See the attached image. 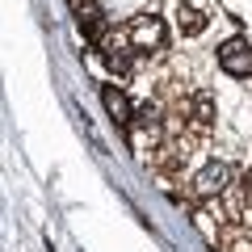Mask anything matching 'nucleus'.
<instances>
[{"label":"nucleus","instance_id":"7","mask_svg":"<svg viewBox=\"0 0 252 252\" xmlns=\"http://www.w3.org/2000/svg\"><path fill=\"white\" fill-rule=\"evenodd\" d=\"M231 193H235V210H240V215H252V168L240 172V181L231 185Z\"/></svg>","mask_w":252,"mask_h":252},{"label":"nucleus","instance_id":"6","mask_svg":"<svg viewBox=\"0 0 252 252\" xmlns=\"http://www.w3.org/2000/svg\"><path fill=\"white\" fill-rule=\"evenodd\" d=\"M177 26H181V34H185V38H198L202 30H206V17H202L198 9L181 4V9H177Z\"/></svg>","mask_w":252,"mask_h":252},{"label":"nucleus","instance_id":"4","mask_svg":"<svg viewBox=\"0 0 252 252\" xmlns=\"http://www.w3.org/2000/svg\"><path fill=\"white\" fill-rule=\"evenodd\" d=\"M185 114H189V122H193V130H210V126H215V93L210 89L193 93V97L185 101Z\"/></svg>","mask_w":252,"mask_h":252},{"label":"nucleus","instance_id":"2","mask_svg":"<svg viewBox=\"0 0 252 252\" xmlns=\"http://www.w3.org/2000/svg\"><path fill=\"white\" fill-rule=\"evenodd\" d=\"M227 189H231V168H227L223 160H210L206 168L193 177V193H198V198H219Z\"/></svg>","mask_w":252,"mask_h":252},{"label":"nucleus","instance_id":"1","mask_svg":"<svg viewBox=\"0 0 252 252\" xmlns=\"http://www.w3.org/2000/svg\"><path fill=\"white\" fill-rule=\"evenodd\" d=\"M219 67H223L227 76H235V80H248L252 76V42L248 38H227V42H219Z\"/></svg>","mask_w":252,"mask_h":252},{"label":"nucleus","instance_id":"3","mask_svg":"<svg viewBox=\"0 0 252 252\" xmlns=\"http://www.w3.org/2000/svg\"><path fill=\"white\" fill-rule=\"evenodd\" d=\"M164 42H168V30H164L160 17H139L130 26V46L135 51H164Z\"/></svg>","mask_w":252,"mask_h":252},{"label":"nucleus","instance_id":"5","mask_svg":"<svg viewBox=\"0 0 252 252\" xmlns=\"http://www.w3.org/2000/svg\"><path fill=\"white\" fill-rule=\"evenodd\" d=\"M101 101H105L109 118H114L118 126H130V122H135V105H130V97H126L118 84H101Z\"/></svg>","mask_w":252,"mask_h":252}]
</instances>
